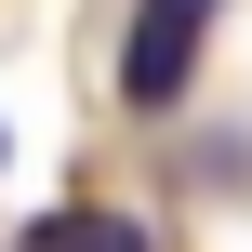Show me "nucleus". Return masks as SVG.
Wrapping results in <instances>:
<instances>
[{"instance_id": "3", "label": "nucleus", "mask_w": 252, "mask_h": 252, "mask_svg": "<svg viewBox=\"0 0 252 252\" xmlns=\"http://www.w3.org/2000/svg\"><path fill=\"white\" fill-rule=\"evenodd\" d=\"M186 13H213V0H186Z\"/></svg>"}, {"instance_id": "4", "label": "nucleus", "mask_w": 252, "mask_h": 252, "mask_svg": "<svg viewBox=\"0 0 252 252\" xmlns=\"http://www.w3.org/2000/svg\"><path fill=\"white\" fill-rule=\"evenodd\" d=\"M0 159H13V146H0Z\"/></svg>"}, {"instance_id": "1", "label": "nucleus", "mask_w": 252, "mask_h": 252, "mask_svg": "<svg viewBox=\"0 0 252 252\" xmlns=\"http://www.w3.org/2000/svg\"><path fill=\"white\" fill-rule=\"evenodd\" d=\"M186 80H199V13H186V0H146L133 40H120V106H133V120H173Z\"/></svg>"}, {"instance_id": "2", "label": "nucleus", "mask_w": 252, "mask_h": 252, "mask_svg": "<svg viewBox=\"0 0 252 252\" xmlns=\"http://www.w3.org/2000/svg\"><path fill=\"white\" fill-rule=\"evenodd\" d=\"M13 252H159V239H146L133 213H106V199H66V213H40Z\"/></svg>"}]
</instances>
